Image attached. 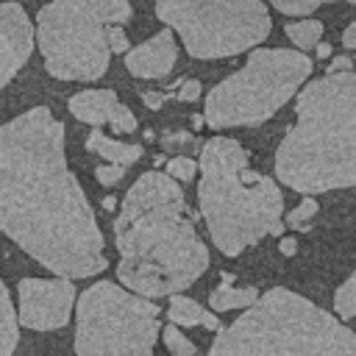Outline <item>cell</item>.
I'll use <instances>...</instances> for the list:
<instances>
[{
	"mask_svg": "<svg viewBox=\"0 0 356 356\" xmlns=\"http://www.w3.org/2000/svg\"><path fill=\"white\" fill-rule=\"evenodd\" d=\"M0 234L64 278L108 267L92 203L67 164L64 122L47 106L0 125Z\"/></svg>",
	"mask_w": 356,
	"mask_h": 356,
	"instance_id": "cell-1",
	"label": "cell"
},
{
	"mask_svg": "<svg viewBox=\"0 0 356 356\" xmlns=\"http://www.w3.org/2000/svg\"><path fill=\"white\" fill-rule=\"evenodd\" d=\"M114 245L120 284L145 298L184 292L209 270V250L195 231L184 189L159 170L139 175L125 192L114 217Z\"/></svg>",
	"mask_w": 356,
	"mask_h": 356,
	"instance_id": "cell-2",
	"label": "cell"
},
{
	"mask_svg": "<svg viewBox=\"0 0 356 356\" xmlns=\"http://www.w3.org/2000/svg\"><path fill=\"white\" fill-rule=\"evenodd\" d=\"M275 175L300 195L356 186V72H325L295 97V125L275 150Z\"/></svg>",
	"mask_w": 356,
	"mask_h": 356,
	"instance_id": "cell-3",
	"label": "cell"
},
{
	"mask_svg": "<svg viewBox=\"0 0 356 356\" xmlns=\"http://www.w3.org/2000/svg\"><path fill=\"white\" fill-rule=\"evenodd\" d=\"M197 203L211 242L239 256L264 236L284 234V195L278 184L250 167L248 150L231 136H211L200 147Z\"/></svg>",
	"mask_w": 356,
	"mask_h": 356,
	"instance_id": "cell-4",
	"label": "cell"
},
{
	"mask_svg": "<svg viewBox=\"0 0 356 356\" xmlns=\"http://www.w3.org/2000/svg\"><path fill=\"white\" fill-rule=\"evenodd\" d=\"M206 356H356V334L303 295L273 286L217 331Z\"/></svg>",
	"mask_w": 356,
	"mask_h": 356,
	"instance_id": "cell-5",
	"label": "cell"
},
{
	"mask_svg": "<svg viewBox=\"0 0 356 356\" xmlns=\"http://www.w3.org/2000/svg\"><path fill=\"white\" fill-rule=\"evenodd\" d=\"M134 14L128 0H53L36 14L44 70L58 81H97L108 70V25Z\"/></svg>",
	"mask_w": 356,
	"mask_h": 356,
	"instance_id": "cell-6",
	"label": "cell"
},
{
	"mask_svg": "<svg viewBox=\"0 0 356 356\" xmlns=\"http://www.w3.org/2000/svg\"><path fill=\"white\" fill-rule=\"evenodd\" d=\"M312 75V58L289 47H256L242 70L220 81L206 95V125H261L267 122L300 83Z\"/></svg>",
	"mask_w": 356,
	"mask_h": 356,
	"instance_id": "cell-7",
	"label": "cell"
},
{
	"mask_svg": "<svg viewBox=\"0 0 356 356\" xmlns=\"http://www.w3.org/2000/svg\"><path fill=\"white\" fill-rule=\"evenodd\" d=\"M159 317L156 300L95 281L75 300V356H153Z\"/></svg>",
	"mask_w": 356,
	"mask_h": 356,
	"instance_id": "cell-8",
	"label": "cell"
},
{
	"mask_svg": "<svg viewBox=\"0 0 356 356\" xmlns=\"http://www.w3.org/2000/svg\"><path fill=\"white\" fill-rule=\"evenodd\" d=\"M192 58H228L270 36L273 19L264 0H156Z\"/></svg>",
	"mask_w": 356,
	"mask_h": 356,
	"instance_id": "cell-9",
	"label": "cell"
},
{
	"mask_svg": "<svg viewBox=\"0 0 356 356\" xmlns=\"http://www.w3.org/2000/svg\"><path fill=\"white\" fill-rule=\"evenodd\" d=\"M78 300L72 278H19L17 284V320L33 331H56L70 323L72 306Z\"/></svg>",
	"mask_w": 356,
	"mask_h": 356,
	"instance_id": "cell-10",
	"label": "cell"
},
{
	"mask_svg": "<svg viewBox=\"0 0 356 356\" xmlns=\"http://www.w3.org/2000/svg\"><path fill=\"white\" fill-rule=\"evenodd\" d=\"M36 31L28 11L19 3H0V89L28 64L33 53Z\"/></svg>",
	"mask_w": 356,
	"mask_h": 356,
	"instance_id": "cell-11",
	"label": "cell"
},
{
	"mask_svg": "<svg viewBox=\"0 0 356 356\" xmlns=\"http://www.w3.org/2000/svg\"><path fill=\"white\" fill-rule=\"evenodd\" d=\"M67 108L78 122H86L92 128L111 125L117 134H134L136 131L134 111L117 97L114 89H83V92H75L67 100Z\"/></svg>",
	"mask_w": 356,
	"mask_h": 356,
	"instance_id": "cell-12",
	"label": "cell"
},
{
	"mask_svg": "<svg viewBox=\"0 0 356 356\" xmlns=\"http://www.w3.org/2000/svg\"><path fill=\"white\" fill-rule=\"evenodd\" d=\"M175 58H178V47H175L172 28H164L156 36H150L147 42L131 47L125 53V67L134 78L153 81V78L170 75V70L175 67Z\"/></svg>",
	"mask_w": 356,
	"mask_h": 356,
	"instance_id": "cell-13",
	"label": "cell"
},
{
	"mask_svg": "<svg viewBox=\"0 0 356 356\" xmlns=\"http://www.w3.org/2000/svg\"><path fill=\"white\" fill-rule=\"evenodd\" d=\"M259 289L256 286H236L234 284V273H222L220 284L211 289L209 303L214 312H231V309H248L259 300Z\"/></svg>",
	"mask_w": 356,
	"mask_h": 356,
	"instance_id": "cell-14",
	"label": "cell"
},
{
	"mask_svg": "<svg viewBox=\"0 0 356 356\" xmlns=\"http://www.w3.org/2000/svg\"><path fill=\"white\" fill-rule=\"evenodd\" d=\"M86 150H92V153L103 156V159H106V161H111V164H122V167H128V164L139 161V159H142V153H145V147H142V145H131V142L111 139V136H106L100 128H92V134L86 136Z\"/></svg>",
	"mask_w": 356,
	"mask_h": 356,
	"instance_id": "cell-15",
	"label": "cell"
},
{
	"mask_svg": "<svg viewBox=\"0 0 356 356\" xmlns=\"http://www.w3.org/2000/svg\"><path fill=\"white\" fill-rule=\"evenodd\" d=\"M167 320L175 323V325H203L209 331H220L222 328V323L217 320L214 312L203 309L197 300H192V298H186L181 292L172 295V300L167 306Z\"/></svg>",
	"mask_w": 356,
	"mask_h": 356,
	"instance_id": "cell-16",
	"label": "cell"
},
{
	"mask_svg": "<svg viewBox=\"0 0 356 356\" xmlns=\"http://www.w3.org/2000/svg\"><path fill=\"white\" fill-rule=\"evenodd\" d=\"M19 342V320L17 309L11 306V295L0 278V356H11Z\"/></svg>",
	"mask_w": 356,
	"mask_h": 356,
	"instance_id": "cell-17",
	"label": "cell"
},
{
	"mask_svg": "<svg viewBox=\"0 0 356 356\" xmlns=\"http://www.w3.org/2000/svg\"><path fill=\"white\" fill-rule=\"evenodd\" d=\"M284 33L289 36V42L298 50H312L323 39V22L306 17V19H298V22H286L284 25Z\"/></svg>",
	"mask_w": 356,
	"mask_h": 356,
	"instance_id": "cell-18",
	"label": "cell"
},
{
	"mask_svg": "<svg viewBox=\"0 0 356 356\" xmlns=\"http://www.w3.org/2000/svg\"><path fill=\"white\" fill-rule=\"evenodd\" d=\"M334 312L339 320H353L356 317V270L337 286L334 292Z\"/></svg>",
	"mask_w": 356,
	"mask_h": 356,
	"instance_id": "cell-19",
	"label": "cell"
},
{
	"mask_svg": "<svg viewBox=\"0 0 356 356\" xmlns=\"http://www.w3.org/2000/svg\"><path fill=\"white\" fill-rule=\"evenodd\" d=\"M161 339H164V345L170 348V353H172V356H195V353H197L195 342H192L186 334H181V325H175V323L164 325Z\"/></svg>",
	"mask_w": 356,
	"mask_h": 356,
	"instance_id": "cell-20",
	"label": "cell"
},
{
	"mask_svg": "<svg viewBox=\"0 0 356 356\" xmlns=\"http://www.w3.org/2000/svg\"><path fill=\"white\" fill-rule=\"evenodd\" d=\"M281 14L286 17H306L312 11H317L320 6L325 3H334V0H270ZM348 3H356V0H348Z\"/></svg>",
	"mask_w": 356,
	"mask_h": 356,
	"instance_id": "cell-21",
	"label": "cell"
},
{
	"mask_svg": "<svg viewBox=\"0 0 356 356\" xmlns=\"http://www.w3.org/2000/svg\"><path fill=\"white\" fill-rule=\"evenodd\" d=\"M317 214V200H314V195H306L298 206H295V211H289V217H286V225L292 228V231H306L309 228V220Z\"/></svg>",
	"mask_w": 356,
	"mask_h": 356,
	"instance_id": "cell-22",
	"label": "cell"
},
{
	"mask_svg": "<svg viewBox=\"0 0 356 356\" xmlns=\"http://www.w3.org/2000/svg\"><path fill=\"white\" fill-rule=\"evenodd\" d=\"M195 172H197V164L192 161V159H186V156H175V159H170L167 161V175H172L175 181H192L195 178Z\"/></svg>",
	"mask_w": 356,
	"mask_h": 356,
	"instance_id": "cell-23",
	"label": "cell"
},
{
	"mask_svg": "<svg viewBox=\"0 0 356 356\" xmlns=\"http://www.w3.org/2000/svg\"><path fill=\"white\" fill-rule=\"evenodd\" d=\"M122 175H125V167H122V164H111V161H106V164H100V167L95 170V178H97L103 186H114L117 181H122Z\"/></svg>",
	"mask_w": 356,
	"mask_h": 356,
	"instance_id": "cell-24",
	"label": "cell"
},
{
	"mask_svg": "<svg viewBox=\"0 0 356 356\" xmlns=\"http://www.w3.org/2000/svg\"><path fill=\"white\" fill-rule=\"evenodd\" d=\"M108 47H111V53H128L131 50L122 25H108Z\"/></svg>",
	"mask_w": 356,
	"mask_h": 356,
	"instance_id": "cell-25",
	"label": "cell"
},
{
	"mask_svg": "<svg viewBox=\"0 0 356 356\" xmlns=\"http://www.w3.org/2000/svg\"><path fill=\"white\" fill-rule=\"evenodd\" d=\"M197 97H200V81L186 78V81L181 83V89H178V100L189 103V100H197Z\"/></svg>",
	"mask_w": 356,
	"mask_h": 356,
	"instance_id": "cell-26",
	"label": "cell"
},
{
	"mask_svg": "<svg viewBox=\"0 0 356 356\" xmlns=\"http://www.w3.org/2000/svg\"><path fill=\"white\" fill-rule=\"evenodd\" d=\"M350 67H353V58H350V56H334V58L328 61L325 72H345V70H350Z\"/></svg>",
	"mask_w": 356,
	"mask_h": 356,
	"instance_id": "cell-27",
	"label": "cell"
},
{
	"mask_svg": "<svg viewBox=\"0 0 356 356\" xmlns=\"http://www.w3.org/2000/svg\"><path fill=\"white\" fill-rule=\"evenodd\" d=\"M342 47L356 50V22H350V25L345 28V33H342Z\"/></svg>",
	"mask_w": 356,
	"mask_h": 356,
	"instance_id": "cell-28",
	"label": "cell"
},
{
	"mask_svg": "<svg viewBox=\"0 0 356 356\" xmlns=\"http://www.w3.org/2000/svg\"><path fill=\"white\" fill-rule=\"evenodd\" d=\"M278 250H281L284 256H295V253H298V242H295L292 236H281V242H278Z\"/></svg>",
	"mask_w": 356,
	"mask_h": 356,
	"instance_id": "cell-29",
	"label": "cell"
},
{
	"mask_svg": "<svg viewBox=\"0 0 356 356\" xmlns=\"http://www.w3.org/2000/svg\"><path fill=\"white\" fill-rule=\"evenodd\" d=\"M142 100L147 108H161V95H156V92H142Z\"/></svg>",
	"mask_w": 356,
	"mask_h": 356,
	"instance_id": "cell-30",
	"label": "cell"
},
{
	"mask_svg": "<svg viewBox=\"0 0 356 356\" xmlns=\"http://www.w3.org/2000/svg\"><path fill=\"white\" fill-rule=\"evenodd\" d=\"M314 50H317V56H320V58H328V56H331V44H328V42H323V39L314 44Z\"/></svg>",
	"mask_w": 356,
	"mask_h": 356,
	"instance_id": "cell-31",
	"label": "cell"
},
{
	"mask_svg": "<svg viewBox=\"0 0 356 356\" xmlns=\"http://www.w3.org/2000/svg\"><path fill=\"white\" fill-rule=\"evenodd\" d=\"M203 122H206V117H200V114H195V117H192V125H195V128H200Z\"/></svg>",
	"mask_w": 356,
	"mask_h": 356,
	"instance_id": "cell-32",
	"label": "cell"
},
{
	"mask_svg": "<svg viewBox=\"0 0 356 356\" xmlns=\"http://www.w3.org/2000/svg\"><path fill=\"white\" fill-rule=\"evenodd\" d=\"M353 61H356V58H353Z\"/></svg>",
	"mask_w": 356,
	"mask_h": 356,
	"instance_id": "cell-33",
	"label": "cell"
}]
</instances>
